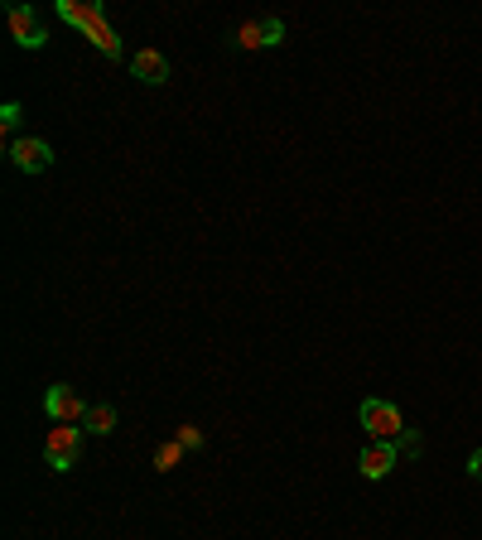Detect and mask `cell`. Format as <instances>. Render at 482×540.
<instances>
[{
  "label": "cell",
  "instance_id": "obj_1",
  "mask_svg": "<svg viewBox=\"0 0 482 540\" xmlns=\"http://www.w3.org/2000/svg\"><path fill=\"white\" fill-rule=\"evenodd\" d=\"M58 20L78 25L82 34L92 39V49H102L107 58H121V39H116V29L107 25L102 5H82V0H58Z\"/></svg>",
  "mask_w": 482,
  "mask_h": 540
},
{
  "label": "cell",
  "instance_id": "obj_2",
  "mask_svg": "<svg viewBox=\"0 0 482 540\" xmlns=\"http://www.w3.org/2000/svg\"><path fill=\"white\" fill-rule=\"evenodd\" d=\"M357 420H362V430L372 434V439H381V444H410V439H420V434L405 425L401 405L391 401H362V410H357Z\"/></svg>",
  "mask_w": 482,
  "mask_h": 540
},
{
  "label": "cell",
  "instance_id": "obj_3",
  "mask_svg": "<svg viewBox=\"0 0 482 540\" xmlns=\"http://www.w3.org/2000/svg\"><path fill=\"white\" fill-rule=\"evenodd\" d=\"M420 449H425V439H410V444H381V439H372V444L362 449L357 468H362V478L381 483V478H391V468L401 463V454H420Z\"/></svg>",
  "mask_w": 482,
  "mask_h": 540
},
{
  "label": "cell",
  "instance_id": "obj_4",
  "mask_svg": "<svg viewBox=\"0 0 482 540\" xmlns=\"http://www.w3.org/2000/svg\"><path fill=\"white\" fill-rule=\"evenodd\" d=\"M78 454H82V425H54L49 439H44L49 468H54V473H68V468L78 463Z\"/></svg>",
  "mask_w": 482,
  "mask_h": 540
},
{
  "label": "cell",
  "instance_id": "obj_5",
  "mask_svg": "<svg viewBox=\"0 0 482 540\" xmlns=\"http://www.w3.org/2000/svg\"><path fill=\"white\" fill-rule=\"evenodd\" d=\"M44 415L54 420V425H82V415H87V401H82L78 386H68V381H58L44 391Z\"/></svg>",
  "mask_w": 482,
  "mask_h": 540
},
{
  "label": "cell",
  "instance_id": "obj_6",
  "mask_svg": "<svg viewBox=\"0 0 482 540\" xmlns=\"http://www.w3.org/2000/svg\"><path fill=\"white\" fill-rule=\"evenodd\" d=\"M232 44H237V49H280V44H285V20H280V15L246 20V25H237Z\"/></svg>",
  "mask_w": 482,
  "mask_h": 540
},
{
  "label": "cell",
  "instance_id": "obj_7",
  "mask_svg": "<svg viewBox=\"0 0 482 540\" xmlns=\"http://www.w3.org/2000/svg\"><path fill=\"white\" fill-rule=\"evenodd\" d=\"M5 150H10V164H15L20 174H44V169L54 164V145L39 140V135H20V140H10Z\"/></svg>",
  "mask_w": 482,
  "mask_h": 540
},
{
  "label": "cell",
  "instance_id": "obj_8",
  "mask_svg": "<svg viewBox=\"0 0 482 540\" xmlns=\"http://www.w3.org/2000/svg\"><path fill=\"white\" fill-rule=\"evenodd\" d=\"M5 20H10V34H15V44H20V49H29V54H39V49L49 44V34H44L39 15H34L29 5H10V10H5Z\"/></svg>",
  "mask_w": 482,
  "mask_h": 540
},
{
  "label": "cell",
  "instance_id": "obj_9",
  "mask_svg": "<svg viewBox=\"0 0 482 540\" xmlns=\"http://www.w3.org/2000/svg\"><path fill=\"white\" fill-rule=\"evenodd\" d=\"M131 73L145 82V87H164V82H169V58H164L160 49H140V54L131 58Z\"/></svg>",
  "mask_w": 482,
  "mask_h": 540
},
{
  "label": "cell",
  "instance_id": "obj_10",
  "mask_svg": "<svg viewBox=\"0 0 482 540\" xmlns=\"http://www.w3.org/2000/svg\"><path fill=\"white\" fill-rule=\"evenodd\" d=\"M82 430H87V434H111V430H116V410H111V405H87Z\"/></svg>",
  "mask_w": 482,
  "mask_h": 540
},
{
  "label": "cell",
  "instance_id": "obj_11",
  "mask_svg": "<svg viewBox=\"0 0 482 540\" xmlns=\"http://www.w3.org/2000/svg\"><path fill=\"white\" fill-rule=\"evenodd\" d=\"M184 444H179V439H169V444H160V449H155V473H169V468H179V463H184Z\"/></svg>",
  "mask_w": 482,
  "mask_h": 540
},
{
  "label": "cell",
  "instance_id": "obj_12",
  "mask_svg": "<svg viewBox=\"0 0 482 540\" xmlns=\"http://www.w3.org/2000/svg\"><path fill=\"white\" fill-rule=\"evenodd\" d=\"M174 439H179V444H184L188 454H193V449H203V444H208V434L198 430V425H179V434H174Z\"/></svg>",
  "mask_w": 482,
  "mask_h": 540
},
{
  "label": "cell",
  "instance_id": "obj_13",
  "mask_svg": "<svg viewBox=\"0 0 482 540\" xmlns=\"http://www.w3.org/2000/svg\"><path fill=\"white\" fill-rule=\"evenodd\" d=\"M0 126H5V131H10V140H20V102H5V111H0Z\"/></svg>",
  "mask_w": 482,
  "mask_h": 540
},
{
  "label": "cell",
  "instance_id": "obj_14",
  "mask_svg": "<svg viewBox=\"0 0 482 540\" xmlns=\"http://www.w3.org/2000/svg\"><path fill=\"white\" fill-rule=\"evenodd\" d=\"M468 473L482 483V449H473V459H468Z\"/></svg>",
  "mask_w": 482,
  "mask_h": 540
}]
</instances>
